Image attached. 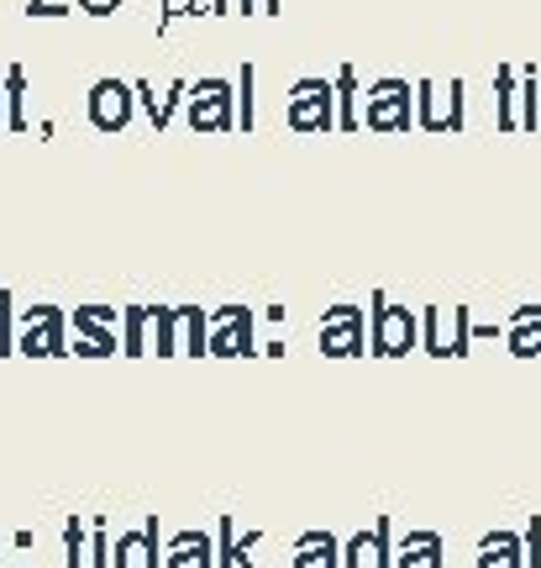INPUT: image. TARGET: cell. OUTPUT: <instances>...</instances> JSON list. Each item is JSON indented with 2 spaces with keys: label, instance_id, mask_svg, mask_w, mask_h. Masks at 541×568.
Here are the masks:
<instances>
[{
  "label": "cell",
  "instance_id": "2e32d148",
  "mask_svg": "<svg viewBox=\"0 0 541 568\" xmlns=\"http://www.w3.org/2000/svg\"><path fill=\"white\" fill-rule=\"evenodd\" d=\"M473 568H525V552H521V537L516 531H483L479 537V564Z\"/></svg>",
  "mask_w": 541,
  "mask_h": 568
},
{
  "label": "cell",
  "instance_id": "484cf974",
  "mask_svg": "<svg viewBox=\"0 0 541 568\" xmlns=\"http://www.w3.org/2000/svg\"><path fill=\"white\" fill-rule=\"evenodd\" d=\"M111 6H116V0H90V11H95V17H105Z\"/></svg>",
  "mask_w": 541,
  "mask_h": 568
},
{
  "label": "cell",
  "instance_id": "e0dca14e",
  "mask_svg": "<svg viewBox=\"0 0 541 568\" xmlns=\"http://www.w3.org/2000/svg\"><path fill=\"white\" fill-rule=\"evenodd\" d=\"M116 568H159V527L153 521L142 531L116 537Z\"/></svg>",
  "mask_w": 541,
  "mask_h": 568
},
{
  "label": "cell",
  "instance_id": "8992f818",
  "mask_svg": "<svg viewBox=\"0 0 541 568\" xmlns=\"http://www.w3.org/2000/svg\"><path fill=\"white\" fill-rule=\"evenodd\" d=\"M321 353L326 358H358V353H368V316H363V305H326Z\"/></svg>",
  "mask_w": 541,
  "mask_h": 568
},
{
  "label": "cell",
  "instance_id": "8fae6325",
  "mask_svg": "<svg viewBox=\"0 0 541 568\" xmlns=\"http://www.w3.org/2000/svg\"><path fill=\"white\" fill-rule=\"evenodd\" d=\"M500 337L516 358H541V305H516Z\"/></svg>",
  "mask_w": 541,
  "mask_h": 568
},
{
  "label": "cell",
  "instance_id": "9c48e42d",
  "mask_svg": "<svg viewBox=\"0 0 541 568\" xmlns=\"http://www.w3.org/2000/svg\"><path fill=\"white\" fill-rule=\"evenodd\" d=\"M211 322H216V332H205V353H216V358L258 353V343H253V311L247 305H221Z\"/></svg>",
  "mask_w": 541,
  "mask_h": 568
},
{
  "label": "cell",
  "instance_id": "5b68a950",
  "mask_svg": "<svg viewBox=\"0 0 541 568\" xmlns=\"http://www.w3.org/2000/svg\"><path fill=\"white\" fill-rule=\"evenodd\" d=\"M190 126L195 132H232L237 126V84L232 80L190 84Z\"/></svg>",
  "mask_w": 541,
  "mask_h": 568
},
{
  "label": "cell",
  "instance_id": "44dd1931",
  "mask_svg": "<svg viewBox=\"0 0 541 568\" xmlns=\"http://www.w3.org/2000/svg\"><path fill=\"white\" fill-rule=\"evenodd\" d=\"M180 326L190 332V337H184V353H195V358H201L205 353V311L201 305H180Z\"/></svg>",
  "mask_w": 541,
  "mask_h": 568
},
{
  "label": "cell",
  "instance_id": "ffe728a7",
  "mask_svg": "<svg viewBox=\"0 0 541 568\" xmlns=\"http://www.w3.org/2000/svg\"><path fill=\"white\" fill-rule=\"evenodd\" d=\"M516 63H500L494 69V126L500 132H521V116H516Z\"/></svg>",
  "mask_w": 541,
  "mask_h": 568
},
{
  "label": "cell",
  "instance_id": "52a82bcc",
  "mask_svg": "<svg viewBox=\"0 0 541 568\" xmlns=\"http://www.w3.org/2000/svg\"><path fill=\"white\" fill-rule=\"evenodd\" d=\"M416 126H426V132H462V80L416 84Z\"/></svg>",
  "mask_w": 541,
  "mask_h": 568
},
{
  "label": "cell",
  "instance_id": "6da1fadb",
  "mask_svg": "<svg viewBox=\"0 0 541 568\" xmlns=\"http://www.w3.org/2000/svg\"><path fill=\"white\" fill-rule=\"evenodd\" d=\"M416 95H410V80H400V74H384V80H374L368 90L358 95V132L368 126V132H379V138H400V132H410L416 126Z\"/></svg>",
  "mask_w": 541,
  "mask_h": 568
},
{
  "label": "cell",
  "instance_id": "277c9868",
  "mask_svg": "<svg viewBox=\"0 0 541 568\" xmlns=\"http://www.w3.org/2000/svg\"><path fill=\"white\" fill-rule=\"evenodd\" d=\"M416 322H421V347L431 358H468V347H473L468 305H452V322H447V305H426Z\"/></svg>",
  "mask_w": 541,
  "mask_h": 568
},
{
  "label": "cell",
  "instance_id": "ac0fdd59",
  "mask_svg": "<svg viewBox=\"0 0 541 568\" xmlns=\"http://www.w3.org/2000/svg\"><path fill=\"white\" fill-rule=\"evenodd\" d=\"M441 537L437 531H410L400 548H395V568H441Z\"/></svg>",
  "mask_w": 541,
  "mask_h": 568
},
{
  "label": "cell",
  "instance_id": "4fadbf2b",
  "mask_svg": "<svg viewBox=\"0 0 541 568\" xmlns=\"http://www.w3.org/2000/svg\"><path fill=\"white\" fill-rule=\"evenodd\" d=\"M90 116H95V126H101V132H116V126H126V116H132L126 84H116V80H101V84H95V90H90Z\"/></svg>",
  "mask_w": 541,
  "mask_h": 568
},
{
  "label": "cell",
  "instance_id": "603a6c76",
  "mask_svg": "<svg viewBox=\"0 0 541 568\" xmlns=\"http://www.w3.org/2000/svg\"><path fill=\"white\" fill-rule=\"evenodd\" d=\"M521 552H525V568H541V516H531V527L521 537Z\"/></svg>",
  "mask_w": 541,
  "mask_h": 568
},
{
  "label": "cell",
  "instance_id": "7a4b0ae2",
  "mask_svg": "<svg viewBox=\"0 0 541 568\" xmlns=\"http://www.w3.org/2000/svg\"><path fill=\"white\" fill-rule=\"evenodd\" d=\"M284 122L300 138H321V132H337V90L326 74H305V80L289 84V105H284Z\"/></svg>",
  "mask_w": 541,
  "mask_h": 568
},
{
  "label": "cell",
  "instance_id": "30bf717a",
  "mask_svg": "<svg viewBox=\"0 0 541 568\" xmlns=\"http://www.w3.org/2000/svg\"><path fill=\"white\" fill-rule=\"evenodd\" d=\"M289 568H341V537H331L326 527L300 531L289 548Z\"/></svg>",
  "mask_w": 541,
  "mask_h": 568
},
{
  "label": "cell",
  "instance_id": "d6986e66",
  "mask_svg": "<svg viewBox=\"0 0 541 568\" xmlns=\"http://www.w3.org/2000/svg\"><path fill=\"white\" fill-rule=\"evenodd\" d=\"M331 90H337V132H358V63H341Z\"/></svg>",
  "mask_w": 541,
  "mask_h": 568
},
{
  "label": "cell",
  "instance_id": "9a60e30c",
  "mask_svg": "<svg viewBox=\"0 0 541 568\" xmlns=\"http://www.w3.org/2000/svg\"><path fill=\"white\" fill-rule=\"evenodd\" d=\"M21 353H63V311H53V305L32 311V316H27Z\"/></svg>",
  "mask_w": 541,
  "mask_h": 568
},
{
  "label": "cell",
  "instance_id": "7c38bea8",
  "mask_svg": "<svg viewBox=\"0 0 541 568\" xmlns=\"http://www.w3.org/2000/svg\"><path fill=\"white\" fill-rule=\"evenodd\" d=\"M163 568H216V537H205V531H180V537H169Z\"/></svg>",
  "mask_w": 541,
  "mask_h": 568
},
{
  "label": "cell",
  "instance_id": "5bb4252c",
  "mask_svg": "<svg viewBox=\"0 0 541 568\" xmlns=\"http://www.w3.org/2000/svg\"><path fill=\"white\" fill-rule=\"evenodd\" d=\"M263 542V531H242L237 542V527H232V516H221L216 521V568H258L247 552Z\"/></svg>",
  "mask_w": 541,
  "mask_h": 568
},
{
  "label": "cell",
  "instance_id": "3957f363",
  "mask_svg": "<svg viewBox=\"0 0 541 568\" xmlns=\"http://www.w3.org/2000/svg\"><path fill=\"white\" fill-rule=\"evenodd\" d=\"M363 316H368V353L405 358L410 347H421V322L410 316V305H389V295H374Z\"/></svg>",
  "mask_w": 541,
  "mask_h": 568
},
{
  "label": "cell",
  "instance_id": "cb8c5ba5",
  "mask_svg": "<svg viewBox=\"0 0 541 568\" xmlns=\"http://www.w3.org/2000/svg\"><path fill=\"white\" fill-rule=\"evenodd\" d=\"M142 322L147 311H126V353H142Z\"/></svg>",
  "mask_w": 541,
  "mask_h": 568
},
{
  "label": "cell",
  "instance_id": "7402d4cb",
  "mask_svg": "<svg viewBox=\"0 0 541 568\" xmlns=\"http://www.w3.org/2000/svg\"><path fill=\"white\" fill-rule=\"evenodd\" d=\"M253 80H258V69L242 63V132H253Z\"/></svg>",
  "mask_w": 541,
  "mask_h": 568
},
{
  "label": "cell",
  "instance_id": "d4e9b609",
  "mask_svg": "<svg viewBox=\"0 0 541 568\" xmlns=\"http://www.w3.org/2000/svg\"><path fill=\"white\" fill-rule=\"evenodd\" d=\"M6 295H0V353H11V311H6Z\"/></svg>",
  "mask_w": 541,
  "mask_h": 568
},
{
  "label": "cell",
  "instance_id": "ba28073f",
  "mask_svg": "<svg viewBox=\"0 0 541 568\" xmlns=\"http://www.w3.org/2000/svg\"><path fill=\"white\" fill-rule=\"evenodd\" d=\"M341 568H395V521L374 516L363 531L341 542Z\"/></svg>",
  "mask_w": 541,
  "mask_h": 568
}]
</instances>
